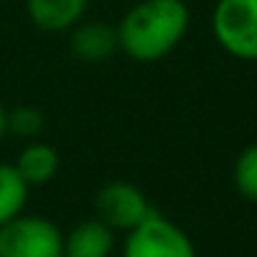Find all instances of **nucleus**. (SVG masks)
<instances>
[{"mask_svg":"<svg viewBox=\"0 0 257 257\" xmlns=\"http://www.w3.org/2000/svg\"><path fill=\"white\" fill-rule=\"evenodd\" d=\"M187 28L190 8L185 0H138L115 25L120 50L135 63L165 60L185 40Z\"/></svg>","mask_w":257,"mask_h":257,"instance_id":"1","label":"nucleus"},{"mask_svg":"<svg viewBox=\"0 0 257 257\" xmlns=\"http://www.w3.org/2000/svg\"><path fill=\"white\" fill-rule=\"evenodd\" d=\"M45 130V115L33 105H18L8 110V133L23 140H38Z\"/></svg>","mask_w":257,"mask_h":257,"instance_id":"12","label":"nucleus"},{"mask_svg":"<svg viewBox=\"0 0 257 257\" xmlns=\"http://www.w3.org/2000/svg\"><path fill=\"white\" fill-rule=\"evenodd\" d=\"M90 0H25L30 23L43 33H70L85 20Z\"/></svg>","mask_w":257,"mask_h":257,"instance_id":"7","label":"nucleus"},{"mask_svg":"<svg viewBox=\"0 0 257 257\" xmlns=\"http://www.w3.org/2000/svg\"><path fill=\"white\" fill-rule=\"evenodd\" d=\"M65 257H110L115 252V230L90 217L70 227L63 237Z\"/></svg>","mask_w":257,"mask_h":257,"instance_id":"8","label":"nucleus"},{"mask_svg":"<svg viewBox=\"0 0 257 257\" xmlns=\"http://www.w3.org/2000/svg\"><path fill=\"white\" fill-rule=\"evenodd\" d=\"M232 182H235V190L247 202L257 205V143L247 145L237 155L235 168H232Z\"/></svg>","mask_w":257,"mask_h":257,"instance_id":"11","label":"nucleus"},{"mask_svg":"<svg viewBox=\"0 0 257 257\" xmlns=\"http://www.w3.org/2000/svg\"><path fill=\"white\" fill-rule=\"evenodd\" d=\"M120 257H197L190 235L168 220L153 212L138 227L125 232Z\"/></svg>","mask_w":257,"mask_h":257,"instance_id":"4","label":"nucleus"},{"mask_svg":"<svg viewBox=\"0 0 257 257\" xmlns=\"http://www.w3.org/2000/svg\"><path fill=\"white\" fill-rule=\"evenodd\" d=\"M18 172L23 175V180L30 187H40L48 185L50 180H55V175L60 170V155L53 145L43 143V140H30L15 158L13 163Z\"/></svg>","mask_w":257,"mask_h":257,"instance_id":"9","label":"nucleus"},{"mask_svg":"<svg viewBox=\"0 0 257 257\" xmlns=\"http://www.w3.org/2000/svg\"><path fill=\"white\" fill-rule=\"evenodd\" d=\"M68 48L80 63H105L120 50L117 30L105 20H80L68 35Z\"/></svg>","mask_w":257,"mask_h":257,"instance_id":"6","label":"nucleus"},{"mask_svg":"<svg viewBox=\"0 0 257 257\" xmlns=\"http://www.w3.org/2000/svg\"><path fill=\"white\" fill-rule=\"evenodd\" d=\"M210 25L227 55L257 63V0H217Z\"/></svg>","mask_w":257,"mask_h":257,"instance_id":"2","label":"nucleus"},{"mask_svg":"<svg viewBox=\"0 0 257 257\" xmlns=\"http://www.w3.org/2000/svg\"><path fill=\"white\" fill-rule=\"evenodd\" d=\"M8 135V110H5V105L0 102V140Z\"/></svg>","mask_w":257,"mask_h":257,"instance_id":"13","label":"nucleus"},{"mask_svg":"<svg viewBox=\"0 0 257 257\" xmlns=\"http://www.w3.org/2000/svg\"><path fill=\"white\" fill-rule=\"evenodd\" d=\"M63 237L53 220L23 212L0 227V257H65Z\"/></svg>","mask_w":257,"mask_h":257,"instance_id":"3","label":"nucleus"},{"mask_svg":"<svg viewBox=\"0 0 257 257\" xmlns=\"http://www.w3.org/2000/svg\"><path fill=\"white\" fill-rule=\"evenodd\" d=\"M30 185L13 163H0V227L25 212Z\"/></svg>","mask_w":257,"mask_h":257,"instance_id":"10","label":"nucleus"},{"mask_svg":"<svg viewBox=\"0 0 257 257\" xmlns=\"http://www.w3.org/2000/svg\"><path fill=\"white\" fill-rule=\"evenodd\" d=\"M155 210L150 207L148 195L127 180H110L95 195V217L122 235L138 227Z\"/></svg>","mask_w":257,"mask_h":257,"instance_id":"5","label":"nucleus"}]
</instances>
